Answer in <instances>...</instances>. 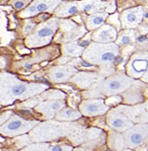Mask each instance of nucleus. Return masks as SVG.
Returning <instances> with one entry per match:
<instances>
[{"instance_id":"28","label":"nucleus","mask_w":148,"mask_h":151,"mask_svg":"<svg viewBox=\"0 0 148 151\" xmlns=\"http://www.w3.org/2000/svg\"><path fill=\"white\" fill-rule=\"evenodd\" d=\"M34 27H35V23L34 22H27L25 28H24V31H25V33H28V32H30L31 30H33V28H34Z\"/></svg>"},{"instance_id":"20","label":"nucleus","mask_w":148,"mask_h":151,"mask_svg":"<svg viewBox=\"0 0 148 151\" xmlns=\"http://www.w3.org/2000/svg\"><path fill=\"white\" fill-rule=\"evenodd\" d=\"M80 11L79 2H63L55 11L58 17H68L78 13Z\"/></svg>"},{"instance_id":"1","label":"nucleus","mask_w":148,"mask_h":151,"mask_svg":"<svg viewBox=\"0 0 148 151\" xmlns=\"http://www.w3.org/2000/svg\"><path fill=\"white\" fill-rule=\"evenodd\" d=\"M120 52V46L115 42H96L86 46L82 53L83 60L90 65L99 66L103 70V75L111 74L114 71V63Z\"/></svg>"},{"instance_id":"5","label":"nucleus","mask_w":148,"mask_h":151,"mask_svg":"<svg viewBox=\"0 0 148 151\" xmlns=\"http://www.w3.org/2000/svg\"><path fill=\"white\" fill-rule=\"evenodd\" d=\"M148 71V51L135 52L128 60L126 72L130 78H141Z\"/></svg>"},{"instance_id":"17","label":"nucleus","mask_w":148,"mask_h":151,"mask_svg":"<svg viewBox=\"0 0 148 151\" xmlns=\"http://www.w3.org/2000/svg\"><path fill=\"white\" fill-rule=\"evenodd\" d=\"M63 31L66 33L65 41H75L85 33V28L78 26L72 21H64L61 24Z\"/></svg>"},{"instance_id":"14","label":"nucleus","mask_w":148,"mask_h":151,"mask_svg":"<svg viewBox=\"0 0 148 151\" xmlns=\"http://www.w3.org/2000/svg\"><path fill=\"white\" fill-rule=\"evenodd\" d=\"M118 32L116 28L111 25H106L104 24L97 29L93 30L92 34L93 42H103V44H108V42H114L116 41Z\"/></svg>"},{"instance_id":"26","label":"nucleus","mask_w":148,"mask_h":151,"mask_svg":"<svg viewBox=\"0 0 148 151\" xmlns=\"http://www.w3.org/2000/svg\"><path fill=\"white\" fill-rule=\"evenodd\" d=\"M73 146L67 145H48L45 150H52V151H63V150H72Z\"/></svg>"},{"instance_id":"3","label":"nucleus","mask_w":148,"mask_h":151,"mask_svg":"<svg viewBox=\"0 0 148 151\" xmlns=\"http://www.w3.org/2000/svg\"><path fill=\"white\" fill-rule=\"evenodd\" d=\"M60 21L57 18L51 19L50 21L40 25L32 35L27 37L26 44L29 47H36L45 45L52 40L54 34L59 27Z\"/></svg>"},{"instance_id":"24","label":"nucleus","mask_w":148,"mask_h":151,"mask_svg":"<svg viewBox=\"0 0 148 151\" xmlns=\"http://www.w3.org/2000/svg\"><path fill=\"white\" fill-rule=\"evenodd\" d=\"M108 145H109V147L111 149L121 150V149L126 148L125 145V141H124L123 133H121V132H117V131L109 133Z\"/></svg>"},{"instance_id":"19","label":"nucleus","mask_w":148,"mask_h":151,"mask_svg":"<svg viewBox=\"0 0 148 151\" xmlns=\"http://www.w3.org/2000/svg\"><path fill=\"white\" fill-rule=\"evenodd\" d=\"M108 16V13L103 12L92 13L91 15L87 16V18H86V21H85L86 28L90 31L97 29L98 27L104 25Z\"/></svg>"},{"instance_id":"12","label":"nucleus","mask_w":148,"mask_h":151,"mask_svg":"<svg viewBox=\"0 0 148 151\" xmlns=\"http://www.w3.org/2000/svg\"><path fill=\"white\" fill-rule=\"evenodd\" d=\"M60 0H35L26 11L21 13V17L33 16L35 14L42 12H52L59 6Z\"/></svg>"},{"instance_id":"8","label":"nucleus","mask_w":148,"mask_h":151,"mask_svg":"<svg viewBox=\"0 0 148 151\" xmlns=\"http://www.w3.org/2000/svg\"><path fill=\"white\" fill-rule=\"evenodd\" d=\"M121 111L136 124V123H148V100L135 105H120L115 107Z\"/></svg>"},{"instance_id":"15","label":"nucleus","mask_w":148,"mask_h":151,"mask_svg":"<svg viewBox=\"0 0 148 151\" xmlns=\"http://www.w3.org/2000/svg\"><path fill=\"white\" fill-rule=\"evenodd\" d=\"M101 78L100 74L90 72H78L70 80L81 89H87Z\"/></svg>"},{"instance_id":"29","label":"nucleus","mask_w":148,"mask_h":151,"mask_svg":"<svg viewBox=\"0 0 148 151\" xmlns=\"http://www.w3.org/2000/svg\"><path fill=\"white\" fill-rule=\"evenodd\" d=\"M141 79H142V82H144V83H148V71L147 72L142 76V77L141 78Z\"/></svg>"},{"instance_id":"6","label":"nucleus","mask_w":148,"mask_h":151,"mask_svg":"<svg viewBox=\"0 0 148 151\" xmlns=\"http://www.w3.org/2000/svg\"><path fill=\"white\" fill-rule=\"evenodd\" d=\"M106 123L111 129H112L113 131L121 132V133L130 129L134 125V123L125 113L117 110L116 108L108 110L106 116Z\"/></svg>"},{"instance_id":"2","label":"nucleus","mask_w":148,"mask_h":151,"mask_svg":"<svg viewBox=\"0 0 148 151\" xmlns=\"http://www.w3.org/2000/svg\"><path fill=\"white\" fill-rule=\"evenodd\" d=\"M137 79L125 74L111 75L99 78L91 86L90 93H97L98 96H112L123 93L136 82Z\"/></svg>"},{"instance_id":"13","label":"nucleus","mask_w":148,"mask_h":151,"mask_svg":"<svg viewBox=\"0 0 148 151\" xmlns=\"http://www.w3.org/2000/svg\"><path fill=\"white\" fill-rule=\"evenodd\" d=\"M79 9L86 13H95L108 9V12H113L115 9L114 1H103V0H83L79 2Z\"/></svg>"},{"instance_id":"22","label":"nucleus","mask_w":148,"mask_h":151,"mask_svg":"<svg viewBox=\"0 0 148 151\" xmlns=\"http://www.w3.org/2000/svg\"><path fill=\"white\" fill-rule=\"evenodd\" d=\"M82 116L81 112L70 108H63L55 114V118L58 121H75Z\"/></svg>"},{"instance_id":"7","label":"nucleus","mask_w":148,"mask_h":151,"mask_svg":"<svg viewBox=\"0 0 148 151\" xmlns=\"http://www.w3.org/2000/svg\"><path fill=\"white\" fill-rule=\"evenodd\" d=\"M109 110V106H108L105 100L101 97L85 99L79 105V111L81 114L87 117L101 116L106 114Z\"/></svg>"},{"instance_id":"16","label":"nucleus","mask_w":148,"mask_h":151,"mask_svg":"<svg viewBox=\"0 0 148 151\" xmlns=\"http://www.w3.org/2000/svg\"><path fill=\"white\" fill-rule=\"evenodd\" d=\"M65 106V102L61 100H51L41 103L39 106L36 108V110L42 112L45 117L50 118L54 116L60 110H61Z\"/></svg>"},{"instance_id":"4","label":"nucleus","mask_w":148,"mask_h":151,"mask_svg":"<svg viewBox=\"0 0 148 151\" xmlns=\"http://www.w3.org/2000/svg\"><path fill=\"white\" fill-rule=\"evenodd\" d=\"M126 148L136 149L148 144V123H136L123 132Z\"/></svg>"},{"instance_id":"9","label":"nucleus","mask_w":148,"mask_h":151,"mask_svg":"<svg viewBox=\"0 0 148 151\" xmlns=\"http://www.w3.org/2000/svg\"><path fill=\"white\" fill-rule=\"evenodd\" d=\"M37 123V121H27L18 116H14L0 127V133L7 136H15L29 130Z\"/></svg>"},{"instance_id":"11","label":"nucleus","mask_w":148,"mask_h":151,"mask_svg":"<svg viewBox=\"0 0 148 151\" xmlns=\"http://www.w3.org/2000/svg\"><path fill=\"white\" fill-rule=\"evenodd\" d=\"M78 73V69L72 65H59L51 68L48 77L54 83L67 82Z\"/></svg>"},{"instance_id":"25","label":"nucleus","mask_w":148,"mask_h":151,"mask_svg":"<svg viewBox=\"0 0 148 151\" xmlns=\"http://www.w3.org/2000/svg\"><path fill=\"white\" fill-rule=\"evenodd\" d=\"M11 96L14 97H18V96H23L25 94L29 92V91H33V89L31 88V86L29 84H25V83H17L14 84L13 86L11 88Z\"/></svg>"},{"instance_id":"18","label":"nucleus","mask_w":148,"mask_h":151,"mask_svg":"<svg viewBox=\"0 0 148 151\" xmlns=\"http://www.w3.org/2000/svg\"><path fill=\"white\" fill-rule=\"evenodd\" d=\"M138 39V32L134 28H123V30L118 33L116 41L114 42L117 45H133Z\"/></svg>"},{"instance_id":"21","label":"nucleus","mask_w":148,"mask_h":151,"mask_svg":"<svg viewBox=\"0 0 148 151\" xmlns=\"http://www.w3.org/2000/svg\"><path fill=\"white\" fill-rule=\"evenodd\" d=\"M137 82V81H136ZM136 82L132 85L131 87H129L126 92H124L123 93L126 94V96H125V102L126 104H137L139 103L140 100L142 97V89L141 87V85H139L138 89L136 88Z\"/></svg>"},{"instance_id":"27","label":"nucleus","mask_w":148,"mask_h":151,"mask_svg":"<svg viewBox=\"0 0 148 151\" xmlns=\"http://www.w3.org/2000/svg\"><path fill=\"white\" fill-rule=\"evenodd\" d=\"M30 2V0H14L13 1V6L17 9H21L26 6L27 4Z\"/></svg>"},{"instance_id":"23","label":"nucleus","mask_w":148,"mask_h":151,"mask_svg":"<svg viewBox=\"0 0 148 151\" xmlns=\"http://www.w3.org/2000/svg\"><path fill=\"white\" fill-rule=\"evenodd\" d=\"M85 47L80 45L75 41H70L67 44H64L63 45V52L65 56L70 57H78L81 56L83 53Z\"/></svg>"},{"instance_id":"30","label":"nucleus","mask_w":148,"mask_h":151,"mask_svg":"<svg viewBox=\"0 0 148 151\" xmlns=\"http://www.w3.org/2000/svg\"><path fill=\"white\" fill-rule=\"evenodd\" d=\"M146 38H147V40H148V34H147V36H146Z\"/></svg>"},{"instance_id":"10","label":"nucleus","mask_w":148,"mask_h":151,"mask_svg":"<svg viewBox=\"0 0 148 151\" xmlns=\"http://www.w3.org/2000/svg\"><path fill=\"white\" fill-rule=\"evenodd\" d=\"M144 9L135 7L124 11L120 15L121 27L123 28H135L142 23L144 17Z\"/></svg>"}]
</instances>
